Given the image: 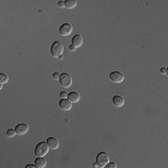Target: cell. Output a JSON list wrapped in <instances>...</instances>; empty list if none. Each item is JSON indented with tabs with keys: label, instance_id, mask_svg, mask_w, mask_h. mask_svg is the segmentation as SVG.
<instances>
[{
	"label": "cell",
	"instance_id": "1",
	"mask_svg": "<svg viewBox=\"0 0 168 168\" xmlns=\"http://www.w3.org/2000/svg\"><path fill=\"white\" fill-rule=\"evenodd\" d=\"M49 149L47 142H39L35 147V154L36 157H44L49 152Z\"/></svg>",
	"mask_w": 168,
	"mask_h": 168
},
{
	"label": "cell",
	"instance_id": "2",
	"mask_svg": "<svg viewBox=\"0 0 168 168\" xmlns=\"http://www.w3.org/2000/svg\"><path fill=\"white\" fill-rule=\"evenodd\" d=\"M64 52V46L60 41H54L51 46V53L54 58H59Z\"/></svg>",
	"mask_w": 168,
	"mask_h": 168
},
{
	"label": "cell",
	"instance_id": "3",
	"mask_svg": "<svg viewBox=\"0 0 168 168\" xmlns=\"http://www.w3.org/2000/svg\"><path fill=\"white\" fill-rule=\"evenodd\" d=\"M96 163H98L100 168L106 167V165L109 163V157L106 154V152L102 151L99 154H97L96 156Z\"/></svg>",
	"mask_w": 168,
	"mask_h": 168
},
{
	"label": "cell",
	"instance_id": "4",
	"mask_svg": "<svg viewBox=\"0 0 168 168\" xmlns=\"http://www.w3.org/2000/svg\"><path fill=\"white\" fill-rule=\"evenodd\" d=\"M60 84L65 88H69L72 85V78L67 73H62L60 74V78H59Z\"/></svg>",
	"mask_w": 168,
	"mask_h": 168
},
{
	"label": "cell",
	"instance_id": "5",
	"mask_svg": "<svg viewBox=\"0 0 168 168\" xmlns=\"http://www.w3.org/2000/svg\"><path fill=\"white\" fill-rule=\"evenodd\" d=\"M109 78L112 82L114 83H122L124 81V76L120 71H113L110 73Z\"/></svg>",
	"mask_w": 168,
	"mask_h": 168
},
{
	"label": "cell",
	"instance_id": "6",
	"mask_svg": "<svg viewBox=\"0 0 168 168\" xmlns=\"http://www.w3.org/2000/svg\"><path fill=\"white\" fill-rule=\"evenodd\" d=\"M72 30H73V27L71 24H64L60 26V28H59V34L63 36H66L72 33Z\"/></svg>",
	"mask_w": 168,
	"mask_h": 168
},
{
	"label": "cell",
	"instance_id": "7",
	"mask_svg": "<svg viewBox=\"0 0 168 168\" xmlns=\"http://www.w3.org/2000/svg\"><path fill=\"white\" fill-rule=\"evenodd\" d=\"M59 106H60L62 110L68 111L72 108V103L69 101L67 98H62V99L59 101Z\"/></svg>",
	"mask_w": 168,
	"mask_h": 168
},
{
	"label": "cell",
	"instance_id": "8",
	"mask_svg": "<svg viewBox=\"0 0 168 168\" xmlns=\"http://www.w3.org/2000/svg\"><path fill=\"white\" fill-rule=\"evenodd\" d=\"M29 130V126L25 123H20V124H17L16 127H15V131L17 133L18 135H25Z\"/></svg>",
	"mask_w": 168,
	"mask_h": 168
},
{
	"label": "cell",
	"instance_id": "9",
	"mask_svg": "<svg viewBox=\"0 0 168 168\" xmlns=\"http://www.w3.org/2000/svg\"><path fill=\"white\" fill-rule=\"evenodd\" d=\"M47 144L49 145V147L51 150H57L59 147V141L56 139L55 137H49L47 138Z\"/></svg>",
	"mask_w": 168,
	"mask_h": 168
},
{
	"label": "cell",
	"instance_id": "10",
	"mask_svg": "<svg viewBox=\"0 0 168 168\" xmlns=\"http://www.w3.org/2000/svg\"><path fill=\"white\" fill-rule=\"evenodd\" d=\"M83 44V39L82 36L81 35H75L72 38V45L77 49L81 47V45Z\"/></svg>",
	"mask_w": 168,
	"mask_h": 168
},
{
	"label": "cell",
	"instance_id": "11",
	"mask_svg": "<svg viewBox=\"0 0 168 168\" xmlns=\"http://www.w3.org/2000/svg\"><path fill=\"white\" fill-rule=\"evenodd\" d=\"M67 99L71 103H77L81 100V95L77 92H71L67 94Z\"/></svg>",
	"mask_w": 168,
	"mask_h": 168
},
{
	"label": "cell",
	"instance_id": "12",
	"mask_svg": "<svg viewBox=\"0 0 168 168\" xmlns=\"http://www.w3.org/2000/svg\"><path fill=\"white\" fill-rule=\"evenodd\" d=\"M112 103L117 107H122L124 105V99L122 96L120 95H115L112 98Z\"/></svg>",
	"mask_w": 168,
	"mask_h": 168
},
{
	"label": "cell",
	"instance_id": "13",
	"mask_svg": "<svg viewBox=\"0 0 168 168\" xmlns=\"http://www.w3.org/2000/svg\"><path fill=\"white\" fill-rule=\"evenodd\" d=\"M35 164L37 168H44L47 165V161L43 157H37L35 160Z\"/></svg>",
	"mask_w": 168,
	"mask_h": 168
},
{
	"label": "cell",
	"instance_id": "14",
	"mask_svg": "<svg viewBox=\"0 0 168 168\" xmlns=\"http://www.w3.org/2000/svg\"><path fill=\"white\" fill-rule=\"evenodd\" d=\"M77 4H78V2L76 1V0H66V1H65V8H69V9L76 8L77 7Z\"/></svg>",
	"mask_w": 168,
	"mask_h": 168
},
{
	"label": "cell",
	"instance_id": "15",
	"mask_svg": "<svg viewBox=\"0 0 168 168\" xmlns=\"http://www.w3.org/2000/svg\"><path fill=\"white\" fill-rule=\"evenodd\" d=\"M8 81V77L4 74V73H0V83L1 84H5Z\"/></svg>",
	"mask_w": 168,
	"mask_h": 168
},
{
	"label": "cell",
	"instance_id": "16",
	"mask_svg": "<svg viewBox=\"0 0 168 168\" xmlns=\"http://www.w3.org/2000/svg\"><path fill=\"white\" fill-rule=\"evenodd\" d=\"M16 134H17V133H16L15 129H9V130L7 131V135L9 136V137H13V136H15Z\"/></svg>",
	"mask_w": 168,
	"mask_h": 168
},
{
	"label": "cell",
	"instance_id": "17",
	"mask_svg": "<svg viewBox=\"0 0 168 168\" xmlns=\"http://www.w3.org/2000/svg\"><path fill=\"white\" fill-rule=\"evenodd\" d=\"M106 168H116L117 165H116L115 163H108L106 165Z\"/></svg>",
	"mask_w": 168,
	"mask_h": 168
},
{
	"label": "cell",
	"instance_id": "18",
	"mask_svg": "<svg viewBox=\"0 0 168 168\" xmlns=\"http://www.w3.org/2000/svg\"><path fill=\"white\" fill-rule=\"evenodd\" d=\"M52 78H54V80L59 81V78H60V74H59V73H54V74L52 75Z\"/></svg>",
	"mask_w": 168,
	"mask_h": 168
},
{
	"label": "cell",
	"instance_id": "19",
	"mask_svg": "<svg viewBox=\"0 0 168 168\" xmlns=\"http://www.w3.org/2000/svg\"><path fill=\"white\" fill-rule=\"evenodd\" d=\"M67 93L66 92H62L61 94H60V97L61 98H67Z\"/></svg>",
	"mask_w": 168,
	"mask_h": 168
},
{
	"label": "cell",
	"instance_id": "20",
	"mask_svg": "<svg viewBox=\"0 0 168 168\" xmlns=\"http://www.w3.org/2000/svg\"><path fill=\"white\" fill-rule=\"evenodd\" d=\"M58 7H60V8L65 7V1H59V2H58Z\"/></svg>",
	"mask_w": 168,
	"mask_h": 168
},
{
	"label": "cell",
	"instance_id": "21",
	"mask_svg": "<svg viewBox=\"0 0 168 168\" xmlns=\"http://www.w3.org/2000/svg\"><path fill=\"white\" fill-rule=\"evenodd\" d=\"M161 73H162V74H167V68L162 67V68H161Z\"/></svg>",
	"mask_w": 168,
	"mask_h": 168
},
{
	"label": "cell",
	"instance_id": "22",
	"mask_svg": "<svg viewBox=\"0 0 168 168\" xmlns=\"http://www.w3.org/2000/svg\"><path fill=\"white\" fill-rule=\"evenodd\" d=\"M69 50H70L71 52H75L76 51V48L71 44V45H69Z\"/></svg>",
	"mask_w": 168,
	"mask_h": 168
},
{
	"label": "cell",
	"instance_id": "23",
	"mask_svg": "<svg viewBox=\"0 0 168 168\" xmlns=\"http://www.w3.org/2000/svg\"><path fill=\"white\" fill-rule=\"evenodd\" d=\"M35 167H36V164H27L25 166V168H35Z\"/></svg>",
	"mask_w": 168,
	"mask_h": 168
},
{
	"label": "cell",
	"instance_id": "24",
	"mask_svg": "<svg viewBox=\"0 0 168 168\" xmlns=\"http://www.w3.org/2000/svg\"><path fill=\"white\" fill-rule=\"evenodd\" d=\"M93 166L94 167V168H97V167H99V165H98V163L95 162V163H94V164H93Z\"/></svg>",
	"mask_w": 168,
	"mask_h": 168
}]
</instances>
